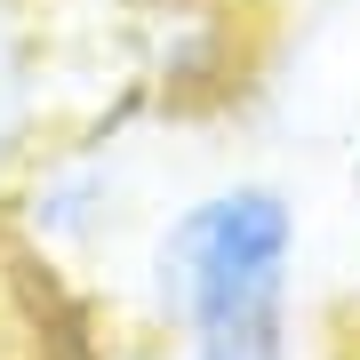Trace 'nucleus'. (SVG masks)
I'll list each match as a JSON object with an SVG mask.
<instances>
[{"label":"nucleus","instance_id":"f03ea898","mask_svg":"<svg viewBox=\"0 0 360 360\" xmlns=\"http://www.w3.org/2000/svg\"><path fill=\"white\" fill-rule=\"evenodd\" d=\"M0 217L25 248H40L49 264L80 272L96 248H112V232L129 224V144L112 120L89 129H56L32 153V168L8 184Z\"/></svg>","mask_w":360,"mask_h":360},{"label":"nucleus","instance_id":"20e7f679","mask_svg":"<svg viewBox=\"0 0 360 360\" xmlns=\"http://www.w3.org/2000/svg\"><path fill=\"white\" fill-rule=\"evenodd\" d=\"M0 360H96V336L65 288V264L25 248L8 217H0Z\"/></svg>","mask_w":360,"mask_h":360},{"label":"nucleus","instance_id":"39448f33","mask_svg":"<svg viewBox=\"0 0 360 360\" xmlns=\"http://www.w3.org/2000/svg\"><path fill=\"white\" fill-rule=\"evenodd\" d=\"M168 360H296V328H281V336H200V345H168Z\"/></svg>","mask_w":360,"mask_h":360},{"label":"nucleus","instance_id":"423d86ee","mask_svg":"<svg viewBox=\"0 0 360 360\" xmlns=\"http://www.w3.org/2000/svg\"><path fill=\"white\" fill-rule=\"evenodd\" d=\"M321 360H360V312H345V321H336V336H328Z\"/></svg>","mask_w":360,"mask_h":360},{"label":"nucleus","instance_id":"7ed1b4c3","mask_svg":"<svg viewBox=\"0 0 360 360\" xmlns=\"http://www.w3.org/2000/svg\"><path fill=\"white\" fill-rule=\"evenodd\" d=\"M56 32L40 0H0V200L32 168V153L56 136Z\"/></svg>","mask_w":360,"mask_h":360},{"label":"nucleus","instance_id":"f257e3e1","mask_svg":"<svg viewBox=\"0 0 360 360\" xmlns=\"http://www.w3.org/2000/svg\"><path fill=\"white\" fill-rule=\"evenodd\" d=\"M296 264H304V208L272 176H224L184 193L144 232L136 296L160 345L200 336H281L296 328Z\"/></svg>","mask_w":360,"mask_h":360},{"label":"nucleus","instance_id":"0eeeda50","mask_svg":"<svg viewBox=\"0 0 360 360\" xmlns=\"http://www.w3.org/2000/svg\"><path fill=\"white\" fill-rule=\"evenodd\" d=\"M352 208H360V144H352Z\"/></svg>","mask_w":360,"mask_h":360}]
</instances>
